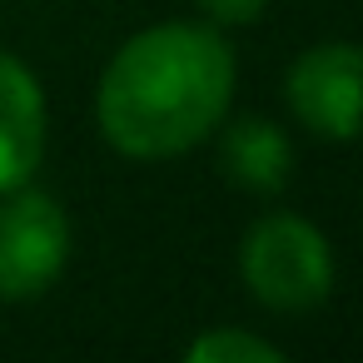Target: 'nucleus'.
<instances>
[{"label":"nucleus","mask_w":363,"mask_h":363,"mask_svg":"<svg viewBox=\"0 0 363 363\" xmlns=\"http://www.w3.org/2000/svg\"><path fill=\"white\" fill-rule=\"evenodd\" d=\"M239 60L209 21L135 30L95 85V125L125 160L160 164L199 150L234 110Z\"/></svg>","instance_id":"1"},{"label":"nucleus","mask_w":363,"mask_h":363,"mask_svg":"<svg viewBox=\"0 0 363 363\" xmlns=\"http://www.w3.org/2000/svg\"><path fill=\"white\" fill-rule=\"evenodd\" d=\"M333 249L303 214L274 209L239 239V279L269 313H308L333 294Z\"/></svg>","instance_id":"2"},{"label":"nucleus","mask_w":363,"mask_h":363,"mask_svg":"<svg viewBox=\"0 0 363 363\" xmlns=\"http://www.w3.org/2000/svg\"><path fill=\"white\" fill-rule=\"evenodd\" d=\"M70 264V219L45 189L0 194V303H30L60 284Z\"/></svg>","instance_id":"3"},{"label":"nucleus","mask_w":363,"mask_h":363,"mask_svg":"<svg viewBox=\"0 0 363 363\" xmlns=\"http://www.w3.org/2000/svg\"><path fill=\"white\" fill-rule=\"evenodd\" d=\"M358 95H363V55L353 40L308 45L284 75V100L294 120L333 145H348L358 135Z\"/></svg>","instance_id":"4"},{"label":"nucleus","mask_w":363,"mask_h":363,"mask_svg":"<svg viewBox=\"0 0 363 363\" xmlns=\"http://www.w3.org/2000/svg\"><path fill=\"white\" fill-rule=\"evenodd\" d=\"M45 130L50 110L35 70L21 55L0 50V194L35 179L45 160Z\"/></svg>","instance_id":"5"},{"label":"nucleus","mask_w":363,"mask_h":363,"mask_svg":"<svg viewBox=\"0 0 363 363\" xmlns=\"http://www.w3.org/2000/svg\"><path fill=\"white\" fill-rule=\"evenodd\" d=\"M219 169L244 194H279L294 174V145L269 115H239L219 130Z\"/></svg>","instance_id":"6"},{"label":"nucleus","mask_w":363,"mask_h":363,"mask_svg":"<svg viewBox=\"0 0 363 363\" xmlns=\"http://www.w3.org/2000/svg\"><path fill=\"white\" fill-rule=\"evenodd\" d=\"M184 363H284V348L249 328H204L184 343Z\"/></svg>","instance_id":"7"},{"label":"nucleus","mask_w":363,"mask_h":363,"mask_svg":"<svg viewBox=\"0 0 363 363\" xmlns=\"http://www.w3.org/2000/svg\"><path fill=\"white\" fill-rule=\"evenodd\" d=\"M269 0H194V11L209 21V26H254L264 16Z\"/></svg>","instance_id":"8"}]
</instances>
